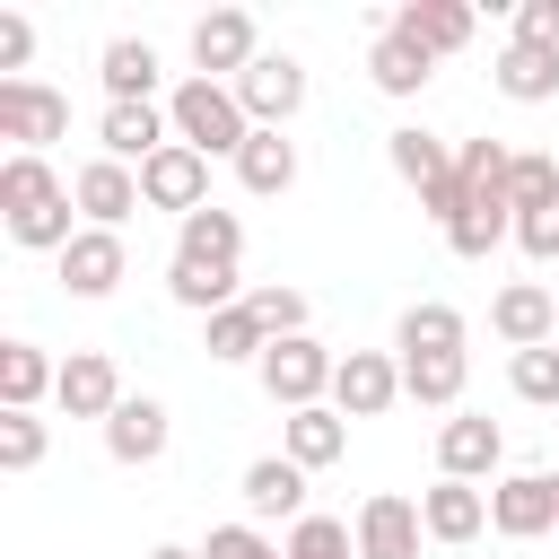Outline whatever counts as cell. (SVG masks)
I'll list each match as a JSON object with an SVG mask.
<instances>
[{
	"instance_id": "obj_8",
	"label": "cell",
	"mask_w": 559,
	"mask_h": 559,
	"mask_svg": "<svg viewBox=\"0 0 559 559\" xmlns=\"http://www.w3.org/2000/svg\"><path fill=\"white\" fill-rule=\"evenodd\" d=\"M236 105L253 114V131H288L297 105H306V61H297V52H262V61L236 79Z\"/></svg>"
},
{
	"instance_id": "obj_11",
	"label": "cell",
	"mask_w": 559,
	"mask_h": 559,
	"mask_svg": "<svg viewBox=\"0 0 559 559\" xmlns=\"http://www.w3.org/2000/svg\"><path fill=\"white\" fill-rule=\"evenodd\" d=\"M489 332H498L507 349H550V341H559V297H550L542 280H507V288L489 297Z\"/></svg>"
},
{
	"instance_id": "obj_12",
	"label": "cell",
	"mask_w": 559,
	"mask_h": 559,
	"mask_svg": "<svg viewBox=\"0 0 559 559\" xmlns=\"http://www.w3.org/2000/svg\"><path fill=\"white\" fill-rule=\"evenodd\" d=\"M393 402H402V358H384V349H349L341 376H332V411H341V419H384Z\"/></svg>"
},
{
	"instance_id": "obj_9",
	"label": "cell",
	"mask_w": 559,
	"mask_h": 559,
	"mask_svg": "<svg viewBox=\"0 0 559 559\" xmlns=\"http://www.w3.org/2000/svg\"><path fill=\"white\" fill-rule=\"evenodd\" d=\"M70 201H79V227H114V236H122L131 210H148L140 201V166H122V157H87L70 175Z\"/></svg>"
},
{
	"instance_id": "obj_22",
	"label": "cell",
	"mask_w": 559,
	"mask_h": 559,
	"mask_svg": "<svg viewBox=\"0 0 559 559\" xmlns=\"http://www.w3.org/2000/svg\"><path fill=\"white\" fill-rule=\"evenodd\" d=\"M280 454H288L297 472H323V463H341V454H349V419H341L332 402L288 411V419H280Z\"/></svg>"
},
{
	"instance_id": "obj_17",
	"label": "cell",
	"mask_w": 559,
	"mask_h": 559,
	"mask_svg": "<svg viewBox=\"0 0 559 559\" xmlns=\"http://www.w3.org/2000/svg\"><path fill=\"white\" fill-rule=\"evenodd\" d=\"M52 402H61L70 419H114V411H122V367H114L105 349H70Z\"/></svg>"
},
{
	"instance_id": "obj_28",
	"label": "cell",
	"mask_w": 559,
	"mask_h": 559,
	"mask_svg": "<svg viewBox=\"0 0 559 559\" xmlns=\"http://www.w3.org/2000/svg\"><path fill=\"white\" fill-rule=\"evenodd\" d=\"M61 384V358H44L35 341H0V411H35Z\"/></svg>"
},
{
	"instance_id": "obj_20",
	"label": "cell",
	"mask_w": 559,
	"mask_h": 559,
	"mask_svg": "<svg viewBox=\"0 0 559 559\" xmlns=\"http://www.w3.org/2000/svg\"><path fill=\"white\" fill-rule=\"evenodd\" d=\"M419 524H428V542L463 550V542L489 533V498H480L472 480H437V489H419Z\"/></svg>"
},
{
	"instance_id": "obj_40",
	"label": "cell",
	"mask_w": 559,
	"mask_h": 559,
	"mask_svg": "<svg viewBox=\"0 0 559 559\" xmlns=\"http://www.w3.org/2000/svg\"><path fill=\"white\" fill-rule=\"evenodd\" d=\"M201 559H288L262 524H210V542H201Z\"/></svg>"
},
{
	"instance_id": "obj_26",
	"label": "cell",
	"mask_w": 559,
	"mask_h": 559,
	"mask_svg": "<svg viewBox=\"0 0 559 559\" xmlns=\"http://www.w3.org/2000/svg\"><path fill=\"white\" fill-rule=\"evenodd\" d=\"M507 175H515V148L507 140H454V183H463V201H507ZM515 210V201H507Z\"/></svg>"
},
{
	"instance_id": "obj_24",
	"label": "cell",
	"mask_w": 559,
	"mask_h": 559,
	"mask_svg": "<svg viewBox=\"0 0 559 559\" xmlns=\"http://www.w3.org/2000/svg\"><path fill=\"white\" fill-rule=\"evenodd\" d=\"M96 79H105V105H157V52L140 35H114L96 52Z\"/></svg>"
},
{
	"instance_id": "obj_39",
	"label": "cell",
	"mask_w": 559,
	"mask_h": 559,
	"mask_svg": "<svg viewBox=\"0 0 559 559\" xmlns=\"http://www.w3.org/2000/svg\"><path fill=\"white\" fill-rule=\"evenodd\" d=\"M44 445H52V437H44L35 411H0V472H35Z\"/></svg>"
},
{
	"instance_id": "obj_10",
	"label": "cell",
	"mask_w": 559,
	"mask_h": 559,
	"mask_svg": "<svg viewBox=\"0 0 559 559\" xmlns=\"http://www.w3.org/2000/svg\"><path fill=\"white\" fill-rule=\"evenodd\" d=\"M140 201L148 210H175V218H192V210H210V157L201 148H157L148 166H140Z\"/></svg>"
},
{
	"instance_id": "obj_19",
	"label": "cell",
	"mask_w": 559,
	"mask_h": 559,
	"mask_svg": "<svg viewBox=\"0 0 559 559\" xmlns=\"http://www.w3.org/2000/svg\"><path fill=\"white\" fill-rule=\"evenodd\" d=\"M245 515H253V524H306V472H297L288 454L245 463Z\"/></svg>"
},
{
	"instance_id": "obj_38",
	"label": "cell",
	"mask_w": 559,
	"mask_h": 559,
	"mask_svg": "<svg viewBox=\"0 0 559 559\" xmlns=\"http://www.w3.org/2000/svg\"><path fill=\"white\" fill-rule=\"evenodd\" d=\"M245 306H253V323L271 341H297L306 332V288H245Z\"/></svg>"
},
{
	"instance_id": "obj_36",
	"label": "cell",
	"mask_w": 559,
	"mask_h": 559,
	"mask_svg": "<svg viewBox=\"0 0 559 559\" xmlns=\"http://www.w3.org/2000/svg\"><path fill=\"white\" fill-rule=\"evenodd\" d=\"M280 550H288V559H358V524H341V515H306V524H288Z\"/></svg>"
},
{
	"instance_id": "obj_23",
	"label": "cell",
	"mask_w": 559,
	"mask_h": 559,
	"mask_svg": "<svg viewBox=\"0 0 559 559\" xmlns=\"http://www.w3.org/2000/svg\"><path fill=\"white\" fill-rule=\"evenodd\" d=\"M175 253H183V262H210V271H236V262H245V218L210 201V210L175 218Z\"/></svg>"
},
{
	"instance_id": "obj_31",
	"label": "cell",
	"mask_w": 559,
	"mask_h": 559,
	"mask_svg": "<svg viewBox=\"0 0 559 559\" xmlns=\"http://www.w3.org/2000/svg\"><path fill=\"white\" fill-rule=\"evenodd\" d=\"M201 349H210L218 367H262V349H271V332H262V323H253V306L236 297L227 314H210V323H201Z\"/></svg>"
},
{
	"instance_id": "obj_32",
	"label": "cell",
	"mask_w": 559,
	"mask_h": 559,
	"mask_svg": "<svg viewBox=\"0 0 559 559\" xmlns=\"http://www.w3.org/2000/svg\"><path fill=\"white\" fill-rule=\"evenodd\" d=\"M489 79H498V96H515V105H550V96H559V52H533V44H507Z\"/></svg>"
},
{
	"instance_id": "obj_3",
	"label": "cell",
	"mask_w": 559,
	"mask_h": 559,
	"mask_svg": "<svg viewBox=\"0 0 559 559\" xmlns=\"http://www.w3.org/2000/svg\"><path fill=\"white\" fill-rule=\"evenodd\" d=\"M384 157H393V175L419 192V210L437 218V227H454L463 218V183H454V140H437V131H419V122H402L393 140H384Z\"/></svg>"
},
{
	"instance_id": "obj_34",
	"label": "cell",
	"mask_w": 559,
	"mask_h": 559,
	"mask_svg": "<svg viewBox=\"0 0 559 559\" xmlns=\"http://www.w3.org/2000/svg\"><path fill=\"white\" fill-rule=\"evenodd\" d=\"M507 236H515V210H507V201H463V218L445 227V245H454L463 262H489Z\"/></svg>"
},
{
	"instance_id": "obj_30",
	"label": "cell",
	"mask_w": 559,
	"mask_h": 559,
	"mask_svg": "<svg viewBox=\"0 0 559 559\" xmlns=\"http://www.w3.org/2000/svg\"><path fill=\"white\" fill-rule=\"evenodd\" d=\"M463 314L454 306H437V297H419V306H402V323H393V349L402 358H428V349H463Z\"/></svg>"
},
{
	"instance_id": "obj_35",
	"label": "cell",
	"mask_w": 559,
	"mask_h": 559,
	"mask_svg": "<svg viewBox=\"0 0 559 559\" xmlns=\"http://www.w3.org/2000/svg\"><path fill=\"white\" fill-rule=\"evenodd\" d=\"M507 201H515V218H524V210H550V201H559V157H550V148H515Z\"/></svg>"
},
{
	"instance_id": "obj_21",
	"label": "cell",
	"mask_w": 559,
	"mask_h": 559,
	"mask_svg": "<svg viewBox=\"0 0 559 559\" xmlns=\"http://www.w3.org/2000/svg\"><path fill=\"white\" fill-rule=\"evenodd\" d=\"M96 140H105V157H122V166H148L157 148H175V122H166V105H105Z\"/></svg>"
},
{
	"instance_id": "obj_33",
	"label": "cell",
	"mask_w": 559,
	"mask_h": 559,
	"mask_svg": "<svg viewBox=\"0 0 559 559\" xmlns=\"http://www.w3.org/2000/svg\"><path fill=\"white\" fill-rule=\"evenodd\" d=\"M463 349H428V358H402V393L411 402H428V411H454L463 402Z\"/></svg>"
},
{
	"instance_id": "obj_14",
	"label": "cell",
	"mask_w": 559,
	"mask_h": 559,
	"mask_svg": "<svg viewBox=\"0 0 559 559\" xmlns=\"http://www.w3.org/2000/svg\"><path fill=\"white\" fill-rule=\"evenodd\" d=\"M52 262H61V288H70V297H114V288H122V271H131V253H122V236H114V227H79Z\"/></svg>"
},
{
	"instance_id": "obj_7",
	"label": "cell",
	"mask_w": 559,
	"mask_h": 559,
	"mask_svg": "<svg viewBox=\"0 0 559 559\" xmlns=\"http://www.w3.org/2000/svg\"><path fill=\"white\" fill-rule=\"evenodd\" d=\"M262 61V35H253V17L245 9H210V17H192V79H245Z\"/></svg>"
},
{
	"instance_id": "obj_4",
	"label": "cell",
	"mask_w": 559,
	"mask_h": 559,
	"mask_svg": "<svg viewBox=\"0 0 559 559\" xmlns=\"http://www.w3.org/2000/svg\"><path fill=\"white\" fill-rule=\"evenodd\" d=\"M253 376H262V393H271L280 411H314V402H332V376H341V358H332L314 332H297V341H271Z\"/></svg>"
},
{
	"instance_id": "obj_29",
	"label": "cell",
	"mask_w": 559,
	"mask_h": 559,
	"mask_svg": "<svg viewBox=\"0 0 559 559\" xmlns=\"http://www.w3.org/2000/svg\"><path fill=\"white\" fill-rule=\"evenodd\" d=\"M367 79H376L384 96H419V87L437 79V61H428L411 35H393V26H384V35H376V52H367Z\"/></svg>"
},
{
	"instance_id": "obj_43",
	"label": "cell",
	"mask_w": 559,
	"mask_h": 559,
	"mask_svg": "<svg viewBox=\"0 0 559 559\" xmlns=\"http://www.w3.org/2000/svg\"><path fill=\"white\" fill-rule=\"evenodd\" d=\"M140 559H201V550H183V542H157V550H140Z\"/></svg>"
},
{
	"instance_id": "obj_5",
	"label": "cell",
	"mask_w": 559,
	"mask_h": 559,
	"mask_svg": "<svg viewBox=\"0 0 559 559\" xmlns=\"http://www.w3.org/2000/svg\"><path fill=\"white\" fill-rule=\"evenodd\" d=\"M0 140L9 157H44L52 140H70V96L44 79H0Z\"/></svg>"
},
{
	"instance_id": "obj_27",
	"label": "cell",
	"mask_w": 559,
	"mask_h": 559,
	"mask_svg": "<svg viewBox=\"0 0 559 559\" xmlns=\"http://www.w3.org/2000/svg\"><path fill=\"white\" fill-rule=\"evenodd\" d=\"M166 297H175L183 314H201V323H210V314H227V306L245 297V280H236V271H210V262H183V253H175V262H166Z\"/></svg>"
},
{
	"instance_id": "obj_1",
	"label": "cell",
	"mask_w": 559,
	"mask_h": 559,
	"mask_svg": "<svg viewBox=\"0 0 559 559\" xmlns=\"http://www.w3.org/2000/svg\"><path fill=\"white\" fill-rule=\"evenodd\" d=\"M70 210H79V201H70V183H61L44 157H0V227H9V245L61 253V245L79 236Z\"/></svg>"
},
{
	"instance_id": "obj_25",
	"label": "cell",
	"mask_w": 559,
	"mask_h": 559,
	"mask_svg": "<svg viewBox=\"0 0 559 559\" xmlns=\"http://www.w3.org/2000/svg\"><path fill=\"white\" fill-rule=\"evenodd\" d=\"M236 183H245L253 201H280V192L297 183V140H288V131H253L245 157H236Z\"/></svg>"
},
{
	"instance_id": "obj_18",
	"label": "cell",
	"mask_w": 559,
	"mask_h": 559,
	"mask_svg": "<svg viewBox=\"0 0 559 559\" xmlns=\"http://www.w3.org/2000/svg\"><path fill=\"white\" fill-rule=\"evenodd\" d=\"M166 437H175V419H166V402H148V393H122V411L105 419V454H114L122 472H148V463L166 454Z\"/></svg>"
},
{
	"instance_id": "obj_42",
	"label": "cell",
	"mask_w": 559,
	"mask_h": 559,
	"mask_svg": "<svg viewBox=\"0 0 559 559\" xmlns=\"http://www.w3.org/2000/svg\"><path fill=\"white\" fill-rule=\"evenodd\" d=\"M26 52H35V26L9 9V17H0V70H9V79H26Z\"/></svg>"
},
{
	"instance_id": "obj_13",
	"label": "cell",
	"mask_w": 559,
	"mask_h": 559,
	"mask_svg": "<svg viewBox=\"0 0 559 559\" xmlns=\"http://www.w3.org/2000/svg\"><path fill=\"white\" fill-rule=\"evenodd\" d=\"M411 35L428 61H445V52H463L472 44V9L463 0H402V9H376V35Z\"/></svg>"
},
{
	"instance_id": "obj_37",
	"label": "cell",
	"mask_w": 559,
	"mask_h": 559,
	"mask_svg": "<svg viewBox=\"0 0 559 559\" xmlns=\"http://www.w3.org/2000/svg\"><path fill=\"white\" fill-rule=\"evenodd\" d=\"M507 384H515V402L559 411V349H515L507 358Z\"/></svg>"
},
{
	"instance_id": "obj_15",
	"label": "cell",
	"mask_w": 559,
	"mask_h": 559,
	"mask_svg": "<svg viewBox=\"0 0 559 559\" xmlns=\"http://www.w3.org/2000/svg\"><path fill=\"white\" fill-rule=\"evenodd\" d=\"M507 463V437H498V419H480V411H454L445 428H437V480H489Z\"/></svg>"
},
{
	"instance_id": "obj_6",
	"label": "cell",
	"mask_w": 559,
	"mask_h": 559,
	"mask_svg": "<svg viewBox=\"0 0 559 559\" xmlns=\"http://www.w3.org/2000/svg\"><path fill=\"white\" fill-rule=\"evenodd\" d=\"M489 533H507V542L559 533V472H507V480H489Z\"/></svg>"
},
{
	"instance_id": "obj_2",
	"label": "cell",
	"mask_w": 559,
	"mask_h": 559,
	"mask_svg": "<svg viewBox=\"0 0 559 559\" xmlns=\"http://www.w3.org/2000/svg\"><path fill=\"white\" fill-rule=\"evenodd\" d=\"M166 122H175V140L201 148V157H245V140H253V114L236 105L227 79H183V87L166 96Z\"/></svg>"
},
{
	"instance_id": "obj_16",
	"label": "cell",
	"mask_w": 559,
	"mask_h": 559,
	"mask_svg": "<svg viewBox=\"0 0 559 559\" xmlns=\"http://www.w3.org/2000/svg\"><path fill=\"white\" fill-rule=\"evenodd\" d=\"M419 542H428V524H419V498H402V489H376V498L358 507V559H419Z\"/></svg>"
},
{
	"instance_id": "obj_44",
	"label": "cell",
	"mask_w": 559,
	"mask_h": 559,
	"mask_svg": "<svg viewBox=\"0 0 559 559\" xmlns=\"http://www.w3.org/2000/svg\"><path fill=\"white\" fill-rule=\"evenodd\" d=\"M550 349H559V341H550Z\"/></svg>"
},
{
	"instance_id": "obj_41",
	"label": "cell",
	"mask_w": 559,
	"mask_h": 559,
	"mask_svg": "<svg viewBox=\"0 0 559 559\" xmlns=\"http://www.w3.org/2000/svg\"><path fill=\"white\" fill-rule=\"evenodd\" d=\"M515 245H524L533 262H559V201H550V210H524V218H515Z\"/></svg>"
}]
</instances>
